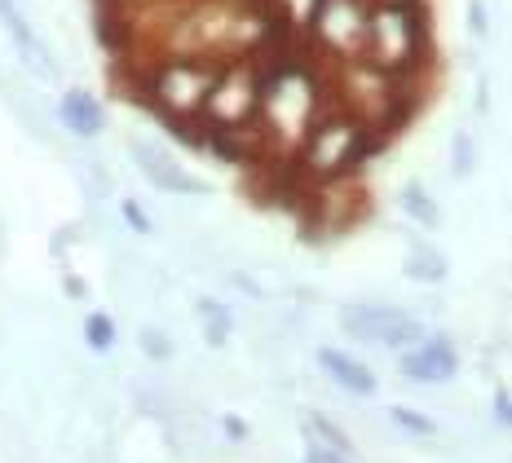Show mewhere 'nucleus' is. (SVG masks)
<instances>
[{"label": "nucleus", "instance_id": "1", "mask_svg": "<svg viewBox=\"0 0 512 463\" xmlns=\"http://www.w3.org/2000/svg\"><path fill=\"white\" fill-rule=\"evenodd\" d=\"M384 146H389V137L367 128L358 115L340 111L332 102L318 115V124L309 128V137L292 159L309 186H327V181H349L354 172H362V164H367L371 155H380Z\"/></svg>", "mask_w": 512, "mask_h": 463}, {"label": "nucleus", "instance_id": "2", "mask_svg": "<svg viewBox=\"0 0 512 463\" xmlns=\"http://www.w3.org/2000/svg\"><path fill=\"white\" fill-rule=\"evenodd\" d=\"M226 62L230 58H208V53H173V58L151 62L142 106L155 115L159 124L204 115V106L212 98V89H217Z\"/></svg>", "mask_w": 512, "mask_h": 463}, {"label": "nucleus", "instance_id": "3", "mask_svg": "<svg viewBox=\"0 0 512 463\" xmlns=\"http://www.w3.org/2000/svg\"><path fill=\"white\" fill-rule=\"evenodd\" d=\"M367 58L384 71L420 75L429 62V18L424 0H376L371 5V45Z\"/></svg>", "mask_w": 512, "mask_h": 463}, {"label": "nucleus", "instance_id": "4", "mask_svg": "<svg viewBox=\"0 0 512 463\" xmlns=\"http://www.w3.org/2000/svg\"><path fill=\"white\" fill-rule=\"evenodd\" d=\"M309 49L323 62H358L371 45V0H314L309 9Z\"/></svg>", "mask_w": 512, "mask_h": 463}, {"label": "nucleus", "instance_id": "5", "mask_svg": "<svg viewBox=\"0 0 512 463\" xmlns=\"http://www.w3.org/2000/svg\"><path fill=\"white\" fill-rule=\"evenodd\" d=\"M261 93H265V71H261V62H256V53L230 58L226 67H221V80L204 106V120L212 128L261 120Z\"/></svg>", "mask_w": 512, "mask_h": 463}, {"label": "nucleus", "instance_id": "6", "mask_svg": "<svg viewBox=\"0 0 512 463\" xmlns=\"http://www.w3.org/2000/svg\"><path fill=\"white\" fill-rule=\"evenodd\" d=\"M128 155H133V164L146 172V181H151L155 190H164V195H195V199H204L208 195V181H199V177H190L186 168L177 164V159H168L159 146L151 142H128Z\"/></svg>", "mask_w": 512, "mask_h": 463}, {"label": "nucleus", "instance_id": "7", "mask_svg": "<svg viewBox=\"0 0 512 463\" xmlns=\"http://www.w3.org/2000/svg\"><path fill=\"white\" fill-rule=\"evenodd\" d=\"M0 27L14 36V45H18V53H23V62L27 67H36L40 75H58V62L49 58V49L36 40V31H31V23H27V14L18 9V0H0Z\"/></svg>", "mask_w": 512, "mask_h": 463}, {"label": "nucleus", "instance_id": "8", "mask_svg": "<svg viewBox=\"0 0 512 463\" xmlns=\"http://www.w3.org/2000/svg\"><path fill=\"white\" fill-rule=\"evenodd\" d=\"M455 349L446 340H429L424 349L415 353H402V375L407 380H420V384H446L455 375Z\"/></svg>", "mask_w": 512, "mask_h": 463}, {"label": "nucleus", "instance_id": "9", "mask_svg": "<svg viewBox=\"0 0 512 463\" xmlns=\"http://www.w3.org/2000/svg\"><path fill=\"white\" fill-rule=\"evenodd\" d=\"M58 115H62V124H67L76 137H98V133H102V124H106L102 102L93 98L89 89H67V93H62Z\"/></svg>", "mask_w": 512, "mask_h": 463}, {"label": "nucleus", "instance_id": "10", "mask_svg": "<svg viewBox=\"0 0 512 463\" xmlns=\"http://www.w3.org/2000/svg\"><path fill=\"white\" fill-rule=\"evenodd\" d=\"M398 318H402V309H389V305H345L340 309V322H345L349 336L376 340V344H384V336H389V327Z\"/></svg>", "mask_w": 512, "mask_h": 463}, {"label": "nucleus", "instance_id": "11", "mask_svg": "<svg viewBox=\"0 0 512 463\" xmlns=\"http://www.w3.org/2000/svg\"><path fill=\"white\" fill-rule=\"evenodd\" d=\"M318 362H323V371L332 375L340 389H349V393H358V397H371V393H376V375H371L362 362L349 358V353H340V349H318Z\"/></svg>", "mask_w": 512, "mask_h": 463}, {"label": "nucleus", "instance_id": "12", "mask_svg": "<svg viewBox=\"0 0 512 463\" xmlns=\"http://www.w3.org/2000/svg\"><path fill=\"white\" fill-rule=\"evenodd\" d=\"M398 203H402V212H407L411 221L429 225V230H437V225H442V208H437L433 195L420 186V181H407V186H402V195H398Z\"/></svg>", "mask_w": 512, "mask_h": 463}, {"label": "nucleus", "instance_id": "13", "mask_svg": "<svg viewBox=\"0 0 512 463\" xmlns=\"http://www.w3.org/2000/svg\"><path fill=\"white\" fill-rule=\"evenodd\" d=\"M407 274L420 278V283H442V278H446V261L437 252H429V247H415L411 261H407Z\"/></svg>", "mask_w": 512, "mask_h": 463}, {"label": "nucleus", "instance_id": "14", "mask_svg": "<svg viewBox=\"0 0 512 463\" xmlns=\"http://www.w3.org/2000/svg\"><path fill=\"white\" fill-rule=\"evenodd\" d=\"M84 336H89L93 349H111V344H115V322L106 314H89V322H84Z\"/></svg>", "mask_w": 512, "mask_h": 463}, {"label": "nucleus", "instance_id": "15", "mask_svg": "<svg viewBox=\"0 0 512 463\" xmlns=\"http://www.w3.org/2000/svg\"><path fill=\"white\" fill-rule=\"evenodd\" d=\"M451 155H455V177H468V172L477 168V146H473V137L468 133H455Z\"/></svg>", "mask_w": 512, "mask_h": 463}, {"label": "nucleus", "instance_id": "16", "mask_svg": "<svg viewBox=\"0 0 512 463\" xmlns=\"http://www.w3.org/2000/svg\"><path fill=\"white\" fill-rule=\"evenodd\" d=\"M309 433H318V437L327 441V446H336L340 455H349V450H354V441H349V437H345V433H340V428L332 424V419H323V415H314V419H309Z\"/></svg>", "mask_w": 512, "mask_h": 463}, {"label": "nucleus", "instance_id": "17", "mask_svg": "<svg viewBox=\"0 0 512 463\" xmlns=\"http://www.w3.org/2000/svg\"><path fill=\"white\" fill-rule=\"evenodd\" d=\"M468 31H473L477 40L490 36V18H486V0H468Z\"/></svg>", "mask_w": 512, "mask_h": 463}, {"label": "nucleus", "instance_id": "18", "mask_svg": "<svg viewBox=\"0 0 512 463\" xmlns=\"http://www.w3.org/2000/svg\"><path fill=\"white\" fill-rule=\"evenodd\" d=\"M393 419H398L402 428H411V433H420V437H429V433H433L429 419H420L415 411H407V406H393Z\"/></svg>", "mask_w": 512, "mask_h": 463}, {"label": "nucleus", "instance_id": "19", "mask_svg": "<svg viewBox=\"0 0 512 463\" xmlns=\"http://www.w3.org/2000/svg\"><path fill=\"white\" fill-rule=\"evenodd\" d=\"M142 353H151V358H168L173 344L164 340V331H142Z\"/></svg>", "mask_w": 512, "mask_h": 463}, {"label": "nucleus", "instance_id": "20", "mask_svg": "<svg viewBox=\"0 0 512 463\" xmlns=\"http://www.w3.org/2000/svg\"><path fill=\"white\" fill-rule=\"evenodd\" d=\"M120 212H124V221H128V225H133V230H137V234H151V217H146V212H142V208H137V203H133V199H124V203H120Z\"/></svg>", "mask_w": 512, "mask_h": 463}, {"label": "nucleus", "instance_id": "21", "mask_svg": "<svg viewBox=\"0 0 512 463\" xmlns=\"http://www.w3.org/2000/svg\"><path fill=\"white\" fill-rule=\"evenodd\" d=\"M305 463H345V455H340L336 446H323V441H314V446H309V455H305Z\"/></svg>", "mask_w": 512, "mask_h": 463}, {"label": "nucleus", "instance_id": "22", "mask_svg": "<svg viewBox=\"0 0 512 463\" xmlns=\"http://www.w3.org/2000/svg\"><path fill=\"white\" fill-rule=\"evenodd\" d=\"M226 433H230V437H243V433H248V428H243L239 419H226Z\"/></svg>", "mask_w": 512, "mask_h": 463}, {"label": "nucleus", "instance_id": "23", "mask_svg": "<svg viewBox=\"0 0 512 463\" xmlns=\"http://www.w3.org/2000/svg\"><path fill=\"white\" fill-rule=\"evenodd\" d=\"M499 415L512 419V402H508V397H499Z\"/></svg>", "mask_w": 512, "mask_h": 463}, {"label": "nucleus", "instance_id": "24", "mask_svg": "<svg viewBox=\"0 0 512 463\" xmlns=\"http://www.w3.org/2000/svg\"><path fill=\"white\" fill-rule=\"evenodd\" d=\"M371 5H376V0H371Z\"/></svg>", "mask_w": 512, "mask_h": 463}]
</instances>
